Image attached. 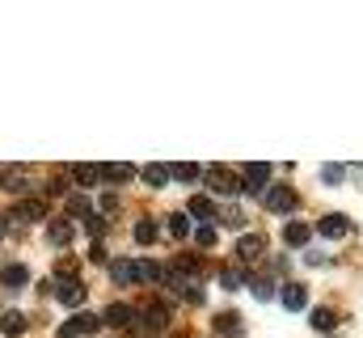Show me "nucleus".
I'll use <instances>...</instances> for the list:
<instances>
[{
    "instance_id": "obj_18",
    "label": "nucleus",
    "mask_w": 363,
    "mask_h": 338,
    "mask_svg": "<svg viewBox=\"0 0 363 338\" xmlns=\"http://www.w3.org/2000/svg\"><path fill=\"white\" fill-rule=\"evenodd\" d=\"M97 178H101V182H127V178H135V165H127V161H118V165H97Z\"/></svg>"
},
{
    "instance_id": "obj_31",
    "label": "nucleus",
    "mask_w": 363,
    "mask_h": 338,
    "mask_svg": "<svg viewBox=\"0 0 363 338\" xmlns=\"http://www.w3.org/2000/svg\"><path fill=\"white\" fill-rule=\"evenodd\" d=\"M194 241H199L203 250H211V246H216V229H211V224H203V229L194 233Z\"/></svg>"
},
{
    "instance_id": "obj_34",
    "label": "nucleus",
    "mask_w": 363,
    "mask_h": 338,
    "mask_svg": "<svg viewBox=\"0 0 363 338\" xmlns=\"http://www.w3.org/2000/svg\"><path fill=\"white\" fill-rule=\"evenodd\" d=\"M89 258H93V262H106V246H101V241H93V250H89Z\"/></svg>"
},
{
    "instance_id": "obj_2",
    "label": "nucleus",
    "mask_w": 363,
    "mask_h": 338,
    "mask_svg": "<svg viewBox=\"0 0 363 338\" xmlns=\"http://www.w3.org/2000/svg\"><path fill=\"white\" fill-rule=\"evenodd\" d=\"M296 207H300V195H296L291 186H271V190H267V212L283 216V212H296Z\"/></svg>"
},
{
    "instance_id": "obj_14",
    "label": "nucleus",
    "mask_w": 363,
    "mask_h": 338,
    "mask_svg": "<svg viewBox=\"0 0 363 338\" xmlns=\"http://www.w3.org/2000/svg\"><path fill=\"white\" fill-rule=\"evenodd\" d=\"M237 254H241V258H262V254H267V237H262V233H245V237L237 241Z\"/></svg>"
},
{
    "instance_id": "obj_13",
    "label": "nucleus",
    "mask_w": 363,
    "mask_h": 338,
    "mask_svg": "<svg viewBox=\"0 0 363 338\" xmlns=\"http://www.w3.org/2000/svg\"><path fill=\"white\" fill-rule=\"evenodd\" d=\"M47 241H51L55 250H64V246L72 241V220H47Z\"/></svg>"
},
{
    "instance_id": "obj_3",
    "label": "nucleus",
    "mask_w": 363,
    "mask_h": 338,
    "mask_svg": "<svg viewBox=\"0 0 363 338\" xmlns=\"http://www.w3.org/2000/svg\"><path fill=\"white\" fill-rule=\"evenodd\" d=\"M207 186H211L216 195H237V190H241V178H237L233 169L216 165V169H207Z\"/></svg>"
},
{
    "instance_id": "obj_7",
    "label": "nucleus",
    "mask_w": 363,
    "mask_h": 338,
    "mask_svg": "<svg viewBox=\"0 0 363 338\" xmlns=\"http://www.w3.org/2000/svg\"><path fill=\"white\" fill-rule=\"evenodd\" d=\"M140 317H144V326H148V330H165V326L174 322V309H169V305H161V300H152V305H144V313H140Z\"/></svg>"
},
{
    "instance_id": "obj_5",
    "label": "nucleus",
    "mask_w": 363,
    "mask_h": 338,
    "mask_svg": "<svg viewBox=\"0 0 363 338\" xmlns=\"http://www.w3.org/2000/svg\"><path fill=\"white\" fill-rule=\"evenodd\" d=\"M267 182H271V165L267 161H254V165H245V173H241V190H250V195H258Z\"/></svg>"
},
{
    "instance_id": "obj_20",
    "label": "nucleus",
    "mask_w": 363,
    "mask_h": 338,
    "mask_svg": "<svg viewBox=\"0 0 363 338\" xmlns=\"http://www.w3.org/2000/svg\"><path fill=\"white\" fill-rule=\"evenodd\" d=\"M165 271L169 266H161V262H140V283H169Z\"/></svg>"
},
{
    "instance_id": "obj_4",
    "label": "nucleus",
    "mask_w": 363,
    "mask_h": 338,
    "mask_svg": "<svg viewBox=\"0 0 363 338\" xmlns=\"http://www.w3.org/2000/svg\"><path fill=\"white\" fill-rule=\"evenodd\" d=\"M97 330H101V317L81 313V317H72V322L60 326V338H81V334H97Z\"/></svg>"
},
{
    "instance_id": "obj_11",
    "label": "nucleus",
    "mask_w": 363,
    "mask_h": 338,
    "mask_svg": "<svg viewBox=\"0 0 363 338\" xmlns=\"http://www.w3.org/2000/svg\"><path fill=\"white\" fill-rule=\"evenodd\" d=\"M211 330L216 338H241V313H216V322H211Z\"/></svg>"
},
{
    "instance_id": "obj_17",
    "label": "nucleus",
    "mask_w": 363,
    "mask_h": 338,
    "mask_svg": "<svg viewBox=\"0 0 363 338\" xmlns=\"http://www.w3.org/2000/svg\"><path fill=\"white\" fill-rule=\"evenodd\" d=\"M0 330H4L9 338L26 334V313H17V309H4V313H0Z\"/></svg>"
},
{
    "instance_id": "obj_12",
    "label": "nucleus",
    "mask_w": 363,
    "mask_h": 338,
    "mask_svg": "<svg viewBox=\"0 0 363 338\" xmlns=\"http://www.w3.org/2000/svg\"><path fill=\"white\" fill-rule=\"evenodd\" d=\"M0 283H4V288H9V292H21V288H26V283H30V271H26V266H21V262H9V266H4V271H0Z\"/></svg>"
},
{
    "instance_id": "obj_19",
    "label": "nucleus",
    "mask_w": 363,
    "mask_h": 338,
    "mask_svg": "<svg viewBox=\"0 0 363 338\" xmlns=\"http://www.w3.org/2000/svg\"><path fill=\"white\" fill-rule=\"evenodd\" d=\"M68 178L85 190V186H97L101 178H97V165H68Z\"/></svg>"
},
{
    "instance_id": "obj_23",
    "label": "nucleus",
    "mask_w": 363,
    "mask_h": 338,
    "mask_svg": "<svg viewBox=\"0 0 363 338\" xmlns=\"http://www.w3.org/2000/svg\"><path fill=\"white\" fill-rule=\"evenodd\" d=\"M211 212H216V207H211L207 195H194V199H190V216H194V220H211Z\"/></svg>"
},
{
    "instance_id": "obj_26",
    "label": "nucleus",
    "mask_w": 363,
    "mask_h": 338,
    "mask_svg": "<svg viewBox=\"0 0 363 338\" xmlns=\"http://www.w3.org/2000/svg\"><path fill=\"white\" fill-rule=\"evenodd\" d=\"M144 182H148V186H165V182H169V165H148L144 169Z\"/></svg>"
},
{
    "instance_id": "obj_33",
    "label": "nucleus",
    "mask_w": 363,
    "mask_h": 338,
    "mask_svg": "<svg viewBox=\"0 0 363 338\" xmlns=\"http://www.w3.org/2000/svg\"><path fill=\"white\" fill-rule=\"evenodd\" d=\"M321 178H325L330 186H338V182H342V165H325V173H321Z\"/></svg>"
},
{
    "instance_id": "obj_16",
    "label": "nucleus",
    "mask_w": 363,
    "mask_h": 338,
    "mask_svg": "<svg viewBox=\"0 0 363 338\" xmlns=\"http://www.w3.org/2000/svg\"><path fill=\"white\" fill-rule=\"evenodd\" d=\"M101 322H106V326H131V322H135V309H131V305H110V309L101 313Z\"/></svg>"
},
{
    "instance_id": "obj_15",
    "label": "nucleus",
    "mask_w": 363,
    "mask_h": 338,
    "mask_svg": "<svg viewBox=\"0 0 363 338\" xmlns=\"http://www.w3.org/2000/svg\"><path fill=\"white\" fill-rule=\"evenodd\" d=\"M308 237H313V229H308V224H300V220H291V224L283 229V241H287L291 250H300V246H308Z\"/></svg>"
},
{
    "instance_id": "obj_32",
    "label": "nucleus",
    "mask_w": 363,
    "mask_h": 338,
    "mask_svg": "<svg viewBox=\"0 0 363 338\" xmlns=\"http://www.w3.org/2000/svg\"><path fill=\"white\" fill-rule=\"evenodd\" d=\"M97 207H101V216H114V212H118V199L106 195V199H97Z\"/></svg>"
},
{
    "instance_id": "obj_35",
    "label": "nucleus",
    "mask_w": 363,
    "mask_h": 338,
    "mask_svg": "<svg viewBox=\"0 0 363 338\" xmlns=\"http://www.w3.org/2000/svg\"><path fill=\"white\" fill-rule=\"evenodd\" d=\"M4 229H9V220H4V216H0V237H4Z\"/></svg>"
},
{
    "instance_id": "obj_24",
    "label": "nucleus",
    "mask_w": 363,
    "mask_h": 338,
    "mask_svg": "<svg viewBox=\"0 0 363 338\" xmlns=\"http://www.w3.org/2000/svg\"><path fill=\"white\" fill-rule=\"evenodd\" d=\"M334 326H338L334 309H313V330H334Z\"/></svg>"
},
{
    "instance_id": "obj_27",
    "label": "nucleus",
    "mask_w": 363,
    "mask_h": 338,
    "mask_svg": "<svg viewBox=\"0 0 363 338\" xmlns=\"http://www.w3.org/2000/svg\"><path fill=\"white\" fill-rule=\"evenodd\" d=\"M169 233H174V237H190V216H186V212H174V216H169Z\"/></svg>"
},
{
    "instance_id": "obj_28",
    "label": "nucleus",
    "mask_w": 363,
    "mask_h": 338,
    "mask_svg": "<svg viewBox=\"0 0 363 338\" xmlns=\"http://www.w3.org/2000/svg\"><path fill=\"white\" fill-rule=\"evenodd\" d=\"M241 283H245V275H241L237 266H228V271H220V288H228V292H233V288H241Z\"/></svg>"
},
{
    "instance_id": "obj_25",
    "label": "nucleus",
    "mask_w": 363,
    "mask_h": 338,
    "mask_svg": "<svg viewBox=\"0 0 363 338\" xmlns=\"http://www.w3.org/2000/svg\"><path fill=\"white\" fill-rule=\"evenodd\" d=\"M250 292H254L258 300H271V296H274V283L267 279V275H254V279H250Z\"/></svg>"
},
{
    "instance_id": "obj_9",
    "label": "nucleus",
    "mask_w": 363,
    "mask_h": 338,
    "mask_svg": "<svg viewBox=\"0 0 363 338\" xmlns=\"http://www.w3.org/2000/svg\"><path fill=\"white\" fill-rule=\"evenodd\" d=\"M55 292H60V300H64L68 309L85 305V283H81V279H55Z\"/></svg>"
},
{
    "instance_id": "obj_10",
    "label": "nucleus",
    "mask_w": 363,
    "mask_h": 338,
    "mask_svg": "<svg viewBox=\"0 0 363 338\" xmlns=\"http://www.w3.org/2000/svg\"><path fill=\"white\" fill-rule=\"evenodd\" d=\"M279 300H283V309H287V313H300V309L308 305V288H304V283H283Z\"/></svg>"
},
{
    "instance_id": "obj_6",
    "label": "nucleus",
    "mask_w": 363,
    "mask_h": 338,
    "mask_svg": "<svg viewBox=\"0 0 363 338\" xmlns=\"http://www.w3.org/2000/svg\"><path fill=\"white\" fill-rule=\"evenodd\" d=\"M110 279L123 283V288L140 283V262H131V258H114V262H110Z\"/></svg>"
},
{
    "instance_id": "obj_29",
    "label": "nucleus",
    "mask_w": 363,
    "mask_h": 338,
    "mask_svg": "<svg viewBox=\"0 0 363 338\" xmlns=\"http://www.w3.org/2000/svg\"><path fill=\"white\" fill-rule=\"evenodd\" d=\"M68 216H89V199L85 195H72L68 199Z\"/></svg>"
},
{
    "instance_id": "obj_1",
    "label": "nucleus",
    "mask_w": 363,
    "mask_h": 338,
    "mask_svg": "<svg viewBox=\"0 0 363 338\" xmlns=\"http://www.w3.org/2000/svg\"><path fill=\"white\" fill-rule=\"evenodd\" d=\"M9 220H17V224H38V220H47V203H43V199H21V203H13Z\"/></svg>"
},
{
    "instance_id": "obj_8",
    "label": "nucleus",
    "mask_w": 363,
    "mask_h": 338,
    "mask_svg": "<svg viewBox=\"0 0 363 338\" xmlns=\"http://www.w3.org/2000/svg\"><path fill=\"white\" fill-rule=\"evenodd\" d=\"M317 233H321V237H330V241H338V237H347V233H351V220H347V216H338V212H330V216H321Z\"/></svg>"
},
{
    "instance_id": "obj_21",
    "label": "nucleus",
    "mask_w": 363,
    "mask_h": 338,
    "mask_svg": "<svg viewBox=\"0 0 363 338\" xmlns=\"http://www.w3.org/2000/svg\"><path fill=\"white\" fill-rule=\"evenodd\" d=\"M157 233H161V229H157V220H148V216H144V220H135V241H140V246H152V241H161Z\"/></svg>"
},
{
    "instance_id": "obj_22",
    "label": "nucleus",
    "mask_w": 363,
    "mask_h": 338,
    "mask_svg": "<svg viewBox=\"0 0 363 338\" xmlns=\"http://www.w3.org/2000/svg\"><path fill=\"white\" fill-rule=\"evenodd\" d=\"M199 173H203V165H194V161L169 165V178H178V182H199Z\"/></svg>"
},
{
    "instance_id": "obj_30",
    "label": "nucleus",
    "mask_w": 363,
    "mask_h": 338,
    "mask_svg": "<svg viewBox=\"0 0 363 338\" xmlns=\"http://www.w3.org/2000/svg\"><path fill=\"white\" fill-rule=\"evenodd\" d=\"M4 190H26V173H0Z\"/></svg>"
}]
</instances>
